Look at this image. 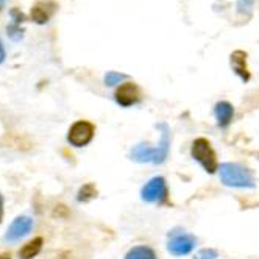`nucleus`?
<instances>
[{
  "mask_svg": "<svg viewBox=\"0 0 259 259\" xmlns=\"http://www.w3.org/2000/svg\"><path fill=\"white\" fill-rule=\"evenodd\" d=\"M125 259H158V257L153 248L147 245H136L128 250V253L125 254Z\"/></svg>",
  "mask_w": 259,
  "mask_h": 259,
  "instance_id": "obj_14",
  "label": "nucleus"
},
{
  "mask_svg": "<svg viewBox=\"0 0 259 259\" xmlns=\"http://www.w3.org/2000/svg\"><path fill=\"white\" fill-rule=\"evenodd\" d=\"M97 197V189L92 183H86L84 186L80 188L78 194H77V200L80 203H86V201H91L92 198Z\"/></svg>",
  "mask_w": 259,
  "mask_h": 259,
  "instance_id": "obj_15",
  "label": "nucleus"
},
{
  "mask_svg": "<svg viewBox=\"0 0 259 259\" xmlns=\"http://www.w3.org/2000/svg\"><path fill=\"white\" fill-rule=\"evenodd\" d=\"M126 80V75L125 73H120V72H114V70H111L108 72L106 75H105V84L106 86H116L117 83Z\"/></svg>",
  "mask_w": 259,
  "mask_h": 259,
  "instance_id": "obj_17",
  "label": "nucleus"
},
{
  "mask_svg": "<svg viewBox=\"0 0 259 259\" xmlns=\"http://www.w3.org/2000/svg\"><path fill=\"white\" fill-rule=\"evenodd\" d=\"M130 158L136 162H155L156 158V147H150L149 144H138L135 145L132 152H130Z\"/></svg>",
  "mask_w": 259,
  "mask_h": 259,
  "instance_id": "obj_11",
  "label": "nucleus"
},
{
  "mask_svg": "<svg viewBox=\"0 0 259 259\" xmlns=\"http://www.w3.org/2000/svg\"><path fill=\"white\" fill-rule=\"evenodd\" d=\"M169 197L167 183L164 177H153L145 183L141 191V198L147 203H165Z\"/></svg>",
  "mask_w": 259,
  "mask_h": 259,
  "instance_id": "obj_3",
  "label": "nucleus"
},
{
  "mask_svg": "<svg viewBox=\"0 0 259 259\" xmlns=\"http://www.w3.org/2000/svg\"><path fill=\"white\" fill-rule=\"evenodd\" d=\"M42 237H34L19 250V259H33L34 256H38L42 248Z\"/></svg>",
  "mask_w": 259,
  "mask_h": 259,
  "instance_id": "obj_13",
  "label": "nucleus"
},
{
  "mask_svg": "<svg viewBox=\"0 0 259 259\" xmlns=\"http://www.w3.org/2000/svg\"><path fill=\"white\" fill-rule=\"evenodd\" d=\"M96 135V126L88 120H77L70 128L67 133V142L72 147H86Z\"/></svg>",
  "mask_w": 259,
  "mask_h": 259,
  "instance_id": "obj_4",
  "label": "nucleus"
},
{
  "mask_svg": "<svg viewBox=\"0 0 259 259\" xmlns=\"http://www.w3.org/2000/svg\"><path fill=\"white\" fill-rule=\"evenodd\" d=\"M10 16H11V21H13V24H17V25H21V24H24L25 22V14L19 10V8H11L10 10Z\"/></svg>",
  "mask_w": 259,
  "mask_h": 259,
  "instance_id": "obj_19",
  "label": "nucleus"
},
{
  "mask_svg": "<svg viewBox=\"0 0 259 259\" xmlns=\"http://www.w3.org/2000/svg\"><path fill=\"white\" fill-rule=\"evenodd\" d=\"M5 2H7V0H0V11L5 8Z\"/></svg>",
  "mask_w": 259,
  "mask_h": 259,
  "instance_id": "obj_24",
  "label": "nucleus"
},
{
  "mask_svg": "<svg viewBox=\"0 0 259 259\" xmlns=\"http://www.w3.org/2000/svg\"><path fill=\"white\" fill-rule=\"evenodd\" d=\"M214 116L217 119V125L222 128H227L234 116V108L228 102H219L214 106Z\"/></svg>",
  "mask_w": 259,
  "mask_h": 259,
  "instance_id": "obj_12",
  "label": "nucleus"
},
{
  "mask_svg": "<svg viewBox=\"0 0 259 259\" xmlns=\"http://www.w3.org/2000/svg\"><path fill=\"white\" fill-rule=\"evenodd\" d=\"M158 130H161V141L156 147V158L153 164H162L169 155V147H170V132L169 126L165 123H158Z\"/></svg>",
  "mask_w": 259,
  "mask_h": 259,
  "instance_id": "obj_10",
  "label": "nucleus"
},
{
  "mask_svg": "<svg viewBox=\"0 0 259 259\" xmlns=\"http://www.w3.org/2000/svg\"><path fill=\"white\" fill-rule=\"evenodd\" d=\"M114 99L117 102V105H120L122 108H130L136 103H139L141 100V91L138 88V84L128 81V83H123L117 88L116 94H114Z\"/></svg>",
  "mask_w": 259,
  "mask_h": 259,
  "instance_id": "obj_7",
  "label": "nucleus"
},
{
  "mask_svg": "<svg viewBox=\"0 0 259 259\" xmlns=\"http://www.w3.org/2000/svg\"><path fill=\"white\" fill-rule=\"evenodd\" d=\"M215 257H217V250L214 248H203L194 256V259H215Z\"/></svg>",
  "mask_w": 259,
  "mask_h": 259,
  "instance_id": "obj_20",
  "label": "nucleus"
},
{
  "mask_svg": "<svg viewBox=\"0 0 259 259\" xmlns=\"http://www.w3.org/2000/svg\"><path fill=\"white\" fill-rule=\"evenodd\" d=\"M169 242H167V251L174 256H186L192 253V250L197 245V239L195 236L189 233H180V234H169Z\"/></svg>",
  "mask_w": 259,
  "mask_h": 259,
  "instance_id": "obj_5",
  "label": "nucleus"
},
{
  "mask_svg": "<svg viewBox=\"0 0 259 259\" xmlns=\"http://www.w3.org/2000/svg\"><path fill=\"white\" fill-rule=\"evenodd\" d=\"M4 220V195L0 194V224Z\"/></svg>",
  "mask_w": 259,
  "mask_h": 259,
  "instance_id": "obj_22",
  "label": "nucleus"
},
{
  "mask_svg": "<svg viewBox=\"0 0 259 259\" xmlns=\"http://www.w3.org/2000/svg\"><path fill=\"white\" fill-rule=\"evenodd\" d=\"M191 156L205 169L208 174H214L219 170V162H217V155L212 149V145L208 139L198 138L192 142L191 147Z\"/></svg>",
  "mask_w": 259,
  "mask_h": 259,
  "instance_id": "obj_2",
  "label": "nucleus"
},
{
  "mask_svg": "<svg viewBox=\"0 0 259 259\" xmlns=\"http://www.w3.org/2000/svg\"><path fill=\"white\" fill-rule=\"evenodd\" d=\"M0 259H11V254L10 253H2V254H0Z\"/></svg>",
  "mask_w": 259,
  "mask_h": 259,
  "instance_id": "obj_23",
  "label": "nucleus"
},
{
  "mask_svg": "<svg viewBox=\"0 0 259 259\" xmlns=\"http://www.w3.org/2000/svg\"><path fill=\"white\" fill-rule=\"evenodd\" d=\"M7 34H8V38L13 39V41H21L24 38V30L21 28V25H17V24H10L7 27Z\"/></svg>",
  "mask_w": 259,
  "mask_h": 259,
  "instance_id": "obj_18",
  "label": "nucleus"
},
{
  "mask_svg": "<svg viewBox=\"0 0 259 259\" xmlns=\"http://www.w3.org/2000/svg\"><path fill=\"white\" fill-rule=\"evenodd\" d=\"M247 58H248V55L244 50H234L231 53V57H230L231 69L234 70L236 75L244 83H248L250 78H251L250 70H248V64H247Z\"/></svg>",
  "mask_w": 259,
  "mask_h": 259,
  "instance_id": "obj_9",
  "label": "nucleus"
},
{
  "mask_svg": "<svg viewBox=\"0 0 259 259\" xmlns=\"http://www.w3.org/2000/svg\"><path fill=\"white\" fill-rule=\"evenodd\" d=\"M220 181L228 188H239V189H253L256 186L253 174L245 169L244 165L236 162H224L219 165Z\"/></svg>",
  "mask_w": 259,
  "mask_h": 259,
  "instance_id": "obj_1",
  "label": "nucleus"
},
{
  "mask_svg": "<svg viewBox=\"0 0 259 259\" xmlns=\"http://www.w3.org/2000/svg\"><path fill=\"white\" fill-rule=\"evenodd\" d=\"M253 7H254V0H237V4H236L237 13L242 16H247V17L251 16Z\"/></svg>",
  "mask_w": 259,
  "mask_h": 259,
  "instance_id": "obj_16",
  "label": "nucleus"
},
{
  "mask_svg": "<svg viewBox=\"0 0 259 259\" xmlns=\"http://www.w3.org/2000/svg\"><path fill=\"white\" fill-rule=\"evenodd\" d=\"M57 10H58V4L53 2V0H38L31 7L30 17L34 24L44 25L52 19V16L57 13Z\"/></svg>",
  "mask_w": 259,
  "mask_h": 259,
  "instance_id": "obj_6",
  "label": "nucleus"
},
{
  "mask_svg": "<svg viewBox=\"0 0 259 259\" xmlns=\"http://www.w3.org/2000/svg\"><path fill=\"white\" fill-rule=\"evenodd\" d=\"M5 58H7L5 46H4V42H2V41H0V64H2V63L5 61Z\"/></svg>",
  "mask_w": 259,
  "mask_h": 259,
  "instance_id": "obj_21",
  "label": "nucleus"
},
{
  "mask_svg": "<svg viewBox=\"0 0 259 259\" xmlns=\"http://www.w3.org/2000/svg\"><path fill=\"white\" fill-rule=\"evenodd\" d=\"M33 228V220L28 215H19L13 220V224L10 225L5 239L10 240V242H14V240L21 239L24 236H27Z\"/></svg>",
  "mask_w": 259,
  "mask_h": 259,
  "instance_id": "obj_8",
  "label": "nucleus"
}]
</instances>
